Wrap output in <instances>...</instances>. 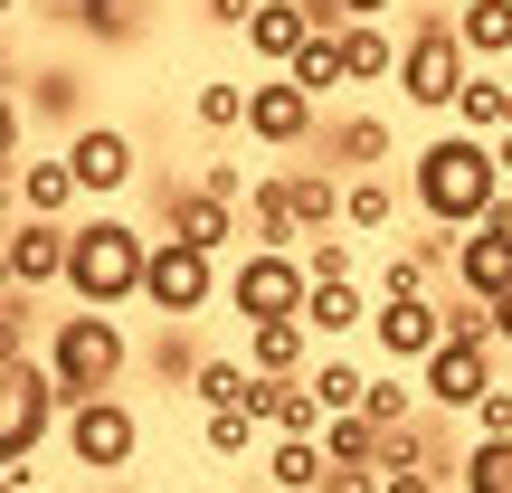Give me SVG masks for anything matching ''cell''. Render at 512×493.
Returning a JSON list of instances; mask_svg holds the SVG:
<instances>
[{"mask_svg":"<svg viewBox=\"0 0 512 493\" xmlns=\"http://www.w3.org/2000/svg\"><path fill=\"white\" fill-rule=\"evenodd\" d=\"M408 209H418L427 228H484L503 209L494 143H475V133H437V143H418V152H408Z\"/></svg>","mask_w":512,"mask_h":493,"instance_id":"cell-1","label":"cell"},{"mask_svg":"<svg viewBox=\"0 0 512 493\" xmlns=\"http://www.w3.org/2000/svg\"><path fill=\"white\" fill-rule=\"evenodd\" d=\"M209 304H228V266L181 247V238H162L152 247V275H143V313L152 323H200Z\"/></svg>","mask_w":512,"mask_h":493,"instance_id":"cell-7","label":"cell"},{"mask_svg":"<svg viewBox=\"0 0 512 493\" xmlns=\"http://www.w3.org/2000/svg\"><path fill=\"white\" fill-rule=\"evenodd\" d=\"M294 219H304V238H342V190H332V171H294Z\"/></svg>","mask_w":512,"mask_h":493,"instance_id":"cell-31","label":"cell"},{"mask_svg":"<svg viewBox=\"0 0 512 493\" xmlns=\"http://www.w3.org/2000/svg\"><path fill=\"white\" fill-rule=\"evenodd\" d=\"M200 361H209L200 332H190V323H162V342H152V370H162L171 389H190V380H200Z\"/></svg>","mask_w":512,"mask_h":493,"instance_id":"cell-34","label":"cell"},{"mask_svg":"<svg viewBox=\"0 0 512 493\" xmlns=\"http://www.w3.org/2000/svg\"><path fill=\"white\" fill-rule=\"evenodd\" d=\"M247 133H256L266 152H304V143H313V95L294 86V76H266L256 105H247Z\"/></svg>","mask_w":512,"mask_h":493,"instance_id":"cell-15","label":"cell"},{"mask_svg":"<svg viewBox=\"0 0 512 493\" xmlns=\"http://www.w3.org/2000/svg\"><path fill=\"white\" fill-rule=\"evenodd\" d=\"M399 86H408V105L456 114V95L475 86V57H465V38H456V10L408 19V38H399Z\"/></svg>","mask_w":512,"mask_h":493,"instance_id":"cell-4","label":"cell"},{"mask_svg":"<svg viewBox=\"0 0 512 493\" xmlns=\"http://www.w3.org/2000/svg\"><path fill=\"white\" fill-rule=\"evenodd\" d=\"M67 171L86 200H114V190H133V171H143V152H133L124 124H76L67 133Z\"/></svg>","mask_w":512,"mask_h":493,"instance_id":"cell-12","label":"cell"},{"mask_svg":"<svg viewBox=\"0 0 512 493\" xmlns=\"http://www.w3.org/2000/svg\"><path fill=\"white\" fill-rule=\"evenodd\" d=\"M247 247H304V219H294V171H266L247 200Z\"/></svg>","mask_w":512,"mask_h":493,"instance_id":"cell-18","label":"cell"},{"mask_svg":"<svg viewBox=\"0 0 512 493\" xmlns=\"http://www.w3.org/2000/svg\"><path fill=\"white\" fill-rule=\"evenodd\" d=\"M494 342L512 351V294H503V304H494Z\"/></svg>","mask_w":512,"mask_h":493,"instance_id":"cell-45","label":"cell"},{"mask_svg":"<svg viewBox=\"0 0 512 493\" xmlns=\"http://www.w3.org/2000/svg\"><path fill=\"white\" fill-rule=\"evenodd\" d=\"M38 105H48V114H76V76L48 67V76H38Z\"/></svg>","mask_w":512,"mask_h":493,"instance_id":"cell-41","label":"cell"},{"mask_svg":"<svg viewBox=\"0 0 512 493\" xmlns=\"http://www.w3.org/2000/svg\"><path fill=\"white\" fill-rule=\"evenodd\" d=\"M503 86H512V76L475 67V86L456 95V133H475V143H494V133H503Z\"/></svg>","mask_w":512,"mask_h":493,"instance_id":"cell-30","label":"cell"},{"mask_svg":"<svg viewBox=\"0 0 512 493\" xmlns=\"http://www.w3.org/2000/svg\"><path fill=\"white\" fill-rule=\"evenodd\" d=\"M342 76H351V86H380V76H399V38H389L380 19L342 29Z\"/></svg>","mask_w":512,"mask_h":493,"instance_id":"cell-25","label":"cell"},{"mask_svg":"<svg viewBox=\"0 0 512 493\" xmlns=\"http://www.w3.org/2000/svg\"><path fill=\"white\" fill-rule=\"evenodd\" d=\"M152 247H162L152 228L114 219V209H86V219L67 228V294H76V313H124V304H143Z\"/></svg>","mask_w":512,"mask_h":493,"instance_id":"cell-2","label":"cell"},{"mask_svg":"<svg viewBox=\"0 0 512 493\" xmlns=\"http://www.w3.org/2000/svg\"><path fill=\"white\" fill-rule=\"evenodd\" d=\"M247 361H256V380H304V370H313V332L304 323H256L247 332Z\"/></svg>","mask_w":512,"mask_h":493,"instance_id":"cell-21","label":"cell"},{"mask_svg":"<svg viewBox=\"0 0 512 493\" xmlns=\"http://www.w3.org/2000/svg\"><path fill=\"white\" fill-rule=\"evenodd\" d=\"M67 10H86V0H67Z\"/></svg>","mask_w":512,"mask_h":493,"instance_id":"cell-47","label":"cell"},{"mask_svg":"<svg viewBox=\"0 0 512 493\" xmlns=\"http://www.w3.org/2000/svg\"><path fill=\"white\" fill-rule=\"evenodd\" d=\"M275 399H266V437H313L323 446V427H332V408L313 399V380H266Z\"/></svg>","mask_w":512,"mask_h":493,"instance_id":"cell-23","label":"cell"},{"mask_svg":"<svg viewBox=\"0 0 512 493\" xmlns=\"http://www.w3.org/2000/svg\"><path fill=\"white\" fill-rule=\"evenodd\" d=\"M162 228H171L181 247H200V256H219V266H228V247L247 238V209L209 200V190H190L181 171H171V181H162Z\"/></svg>","mask_w":512,"mask_h":493,"instance_id":"cell-10","label":"cell"},{"mask_svg":"<svg viewBox=\"0 0 512 493\" xmlns=\"http://www.w3.org/2000/svg\"><path fill=\"white\" fill-rule=\"evenodd\" d=\"M256 465H266L275 493H323V484H332V456H323L313 437H266V456H256Z\"/></svg>","mask_w":512,"mask_h":493,"instance_id":"cell-19","label":"cell"},{"mask_svg":"<svg viewBox=\"0 0 512 493\" xmlns=\"http://www.w3.org/2000/svg\"><path fill=\"white\" fill-rule=\"evenodd\" d=\"M342 228H351V238L399 228V190H389V181H351V190H342Z\"/></svg>","mask_w":512,"mask_h":493,"instance_id":"cell-33","label":"cell"},{"mask_svg":"<svg viewBox=\"0 0 512 493\" xmlns=\"http://www.w3.org/2000/svg\"><path fill=\"white\" fill-rule=\"evenodd\" d=\"M503 133H512V86H503Z\"/></svg>","mask_w":512,"mask_h":493,"instance_id":"cell-46","label":"cell"},{"mask_svg":"<svg viewBox=\"0 0 512 493\" xmlns=\"http://www.w3.org/2000/svg\"><path fill=\"white\" fill-rule=\"evenodd\" d=\"M323 456H332V465H380L389 437H380L370 418H332V427H323Z\"/></svg>","mask_w":512,"mask_h":493,"instance_id":"cell-35","label":"cell"},{"mask_svg":"<svg viewBox=\"0 0 512 493\" xmlns=\"http://www.w3.org/2000/svg\"><path fill=\"white\" fill-rule=\"evenodd\" d=\"M380 493H446V475H437V465H389Z\"/></svg>","mask_w":512,"mask_h":493,"instance_id":"cell-40","label":"cell"},{"mask_svg":"<svg viewBox=\"0 0 512 493\" xmlns=\"http://www.w3.org/2000/svg\"><path fill=\"white\" fill-rule=\"evenodd\" d=\"M418 408H427V389H408L399 370H370V399H361V418L380 427V437H399V427H418Z\"/></svg>","mask_w":512,"mask_h":493,"instance_id":"cell-27","label":"cell"},{"mask_svg":"<svg viewBox=\"0 0 512 493\" xmlns=\"http://www.w3.org/2000/svg\"><path fill=\"white\" fill-rule=\"evenodd\" d=\"M190 190H209V200H228V209H247V200H256V190H247V162H228V152H200Z\"/></svg>","mask_w":512,"mask_h":493,"instance_id":"cell-37","label":"cell"},{"mask_svg":"<svg viewBox=\"0 0 512 493\" xmlns=\"http://www.w3.org/2000/svg\"><path fill=\"white\" fill-rule=\"evenodd\" d=\"M247 105H256V86H238V76H200V86H190L200 133H247Z\"/></svg>","mask_w":512,"mask_h":493,"instance_id":"cell-26","label":"cell"},{"mask_svg":"<svg viewBox=\"0 0 512 493\" xmlns=\"http://www.w3.org/2000/svg\"><path fill=\"white\" fill-rule=\"evenodd\" d=\"M475 437H512V389H494V399L475 408Z\"/></svg>","mask_w":512,"mask_h":493,"instance_id":"cell-42","label":"cell"},{"mask_svg":"<svg viewBox=\"0 0 512 493\" xmlns=\"http://www.w3.org/2000/svg\"><path fill=\"white\" fill-rule=\"evenodd\" d=\"M256 10H266V0H200V19H209V29H228V38H247Z\"/></svg>","mask_w":512,"mask_h":493,"instance_id":"cell-39","label":"cell"},{"mask_svg":"<svg viewBox=\"0 0 512 493\" xmlns=\"http://www.w3.org/2000/svg\"><path fill=\"white\" fill-rule=\"evenodd\" d=\"M304 380H313V399H323L332 418H361V399H370V370H351L342 351H332V361H313Z\"/></svg>","mask_w":512,"mask_h":493,"instance_id":"cell-32","label":"cell"},{"mask_svg":"<svg viewBox=\"0 0 512 493\" xmlns=\"http://www.w3.org/2000/svg\"><path fill=\"white\" fill-rule=\"evenodd\" d=\"M323 493H380V465H332Z\"/></svg>","mask_w":512,"mask_h":493,"instance_id":"cell-43","label":"cell"},{"mask_svg":"<svg viewBox=\"0 0 512 493\" xmlns=\"http://www.w3.org/2000/svg\"><path fill=\"white\" fill-rule=\"evenodd\" d=\"M456 493H512V437H475L456 456Z\"/></svg>","mask_w":512,"mask_h":493,"instance_id":"cell-28","label":"cell"},{"mask_svg":"<svg viewBox=\"0 0 512 493\" xmlns=\"http://www.w3.org/2000/svg\"><path fill=\"white\" fill-rule=\"evenodd\" d=\"M370 342H380L389 370H427V361L446 351V304H437V294H380Z\"/></svg>","mask_w":512,"mask_h":493,"instance_id":"cell-9","label":"cell"},{"mask_svg":"<svg viewBox=\"0 0 512 493\" xmlns=\"http://www.w3.org/2000/svg\"><path fill=\"white\" fill-rule=\"evenodd\" d=\"M247 48H256V67H275V76H285L294 57L313 48V19H304V0H266V10L247 19Z\"/></svg>","mask_w":512,"mask_h":493,"instance_id":"cell-17","label":"cell"},{"mask_svg":"<svg viewBox=\"0 0 512 493\" xmlns=\"http://www.w3.org/2000/svg\"><path fill=\"white\" fill-rule=\"evenodd\" d=\"M0 275H10L19 294L67 285V228H48V219H10V238H0Z\"/></svg>","mask_w":512,"mask_h":493,"instance_id":"cell-13","label":"cell"},{"mask_svg":"<svg viewBox=\"0 0 512 493\" xmlns=\"http://www.w3.org/2000/svg\"><path fill=\"white\" fill-rule=\"evenodd\" d=\"M10 190H19V219H48V228H76L67 209L86 200L67 171V152H29V162H10Z\"/></svg>","mask_w":512,"mask_h":493,"instance_id":"cell-14","label":"cell"},{"mask_svg":"<svg viewBox=\"0 0 512 493\" xmlns=\"http://www.w3.org/2000/svg\"><path fill=\"white\" fill-rule=\"evenodd\" d=\"M200 446L219 465H238V456H266V418H247V408H219V418H200Z\"/></svg>","mask_w":512,"mask_h":493,"instance_id":"cell-29","label":"cell"},{"mask_svg":"<svg viewBox=\"0 0 512 493\" xmlns=\"http://www.w3.org/2000/svg\"><path fill=\"white\" fill-rule=\"evenodd\" d=\"M190 399H200V418H219V408H247V418H266L275 389L256 380V361H238V351H209L200 380H190Z\"/></svg>","mask_w":512,"mask_h":493,"instance_id":"cell-16","label":"cell"},{"mask_svg":"<svg viewBox=\"0 0 512 493\" xmlns=\"http://www.w3.org/2000/svg\"><path fill=\"white\" fill-rule=\"evenodd\" d=\"M323 152H332V162H351L361 181H380V162H389L399 143H389V114H342V124L323 133Z\"/></svg>","mask_w":512,"mask_h":493,"instance_id":"cell-20","label":"cell"},{"mask_svg":"<svg viewBox=\"0 0 512 493\" xmlns=\"http://www.w3.org/2000/svg\"><path fill=\"white\" fill-rule=\"evenodd\" d=\"M370 313H380V304H370L361 285H313V304H304V332H313V342H342V332H361Z\"/></svg>","mask_w":512,"mask_h":493,"instance_id":"cell-24","label":"cell"},{"mask_svg":"<svg viewBox=\"0 0 512 493\" xmlns=\"http://www.w3.org/2000/svg\"><path fill=\"white\" fill-rule=\"evenodd\" d=\"M48 370H57V389H67V408L124 399V380H133V332H124V313H57Z\"/></svg>","mask_w":512,"mask_h":493,"instance_id":"cell-3","label":"cell"},{"mask_svg":"<svg viewBox=\"0 0 512 493\" xmlns=\"http://www.w3.org/2000/svg\"><path fill=\"white\" fill-rule=\"evenodd\" d=\"M313 304V275H304V247H247L228 266V313L256 332V323H304Z\"/></svg>","mask_w":512,"mask_h":493,"instance_id":"cell-5","label":"cell"},{"mask_svg":"<svg viewBox=\"0 0 512 493\" xmlns=\"http://www.w3.org/2000/svg\"><path fill=\"white\" fill-rule=\"evenodd\" d=\"M67 456L86 465V475H124L133 456H143V418H133V399H86V408H67Z\"/></svg>","mask_w":512,"mask_h":493,"instance_id":"cell-8","label":"cell"},{"mask_svg":"<svg viewBox=\"0 0 512 493\" xmlns=\"http://www.w3.org/2000/svg\"><path fill=\"white\" fill-rule=\"evenodd\" d=\"M285 76H294V86H304V95H313V105H323V95H332V86H351V76H342V38H313V48H304V57H294V67H285Z\"/></svg>","mask_w":512,"mask_h":493,"instance_id":"cell-36","label":"cell"},{"mask_svg":"<svg viewBox=\"0 0 512 493\" xmlns=\"http://www.w3.org/2000/svg\"><path fill=\"white\" fill-rule=\"evenodd\" d=\"M456 38H465V57L475 67H512V0H456Z\"/></svg>","mask_w":512,"mask_h":493,"instance_id":"cell-22","label":"cell"},{"mask_svg":"<svg viewBox=\"0 0 512 493\" xmlns=\"http://www.w3.org/2000/svg\"><path fill=\"white\" fill-rule=\"evenodd\" d=\"M418 389H427V418H475V408L494 399V351H475V342H446L437 361L418 370Z\"/></svg>","mask_w":512,"mask_h":493,"instance_id":"cell-11","label":"cell"},{"mask_svg":"<svg viewBox=\"0 0 512 493\" xmlns=\"http://www.w3.org/2000/svg\"><path fill=\"white\" fill-rule=\"evenodd\" d=\"M304 275L313 285H361V256H351V238H304Z\"/></svg>","mask_w":512,"mask_h":493,"instance_id":"cell-38","label":"cell"},{"mask_svg":"<svg viewBox=\"0 0 512 493\" xmlns=\"http://www.w3.org/2000/svg\"><path fill=\"white\" fill-rule=\"evenodd\" d=\"M332 10H342L351 29H361V19H380V10H399V0H332Z\"/></svg>","mask_w":512,"mask_h":493,"instance_id":"cell-44","label":"cell"},{"mask_svg":"<svg viewBox=\"0 0 512 493\" xmlns=\"http://www.w3.org/2000/svg\"><path fill=\"white\" fill-rule=\"evenodd\" d=\"M48 427H67V389L48 361H10L0 370V465H38Z\"/></svg>","mask_w":512,"mask_h":493,"instance_id":"cell-6","label":"cell"}]
</instances>
